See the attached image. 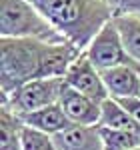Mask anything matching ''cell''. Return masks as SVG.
Segmentation results:
<instances>
[{"label": "cell", "mask_w": 140, "mask_h": 150, "mask_svg": "<svg viewBox=\"0 0 140 150\" xmlns=\"http://www.w3.org/2000/svg\"><path fill=\"white\" fill-rule=\"evenodd\" d=\"M64 80H66V84L72 86L74 90L90 96L96 102H102V100H106V98L110 96L104 80H102L100 70L92 64V60L88 58L86 52H82L80 56L72 62V66H70V70L66 72Z\"/></svg>", "instance_id": "6"}, {"label": "cell", "mask_w": 140, "mask_h": 150, "mask_svg": "<svg viewBox=\"0 0 140 150\" xmlns=\"http://www.w3.org/2000/svg\"><path fill=\"white\" fill-rule=\"evenodd\" d=\"M106 2L110 4L114 16H122V14L140 16V0H106Z\"/></svg>", "instance_id": "16"}, {"label": "cell", "mask_w": 140, "mask_h": 150, "mask_svg": "<svg viewBox=\"0 0 140 150\" xmlns=\"http://www.w3.org/2000/svg\"><path fill=\"white\" fill-rule=\"evenodd\" d=\"M20 120H22L24 124L34 126L38 130H42V132H48L52 136L72 124L70 118L66 116V112L62 110V106L58 102L42 106V108L32 110V112H26V114H20Z\"/></svg>", "instance_id": "10"}, {"label": "cell", "mask_w": 140, "mask_h": 150, "mask_svg": "<svg viewBox=\"0 0 140 150\" xmlns=\"http://www.w3.org/2000/svg\"><path fill=\"white\" fill-rule=\"evenodd\" d=\"M58 150H104L98 124H70L68 128L54 134Z\"/></svg>", "instance_id": "8"}, {"label": "cell", "mask_w": 140, "mask_h": 150, "mask_svg": "<svg viewBox=\"0 0 140 150\" xmlns=\"http://www.w3.org/2000/svg\"><path fill=\"white\" fill-rule=\"evenodd\" d=\"M132 150H140V144H138V146H134V148H132Z\"/></svg>", "instance_id": "18"}, {"label": "cell", "mask_w": 140, "mask_h": 150, "mask_svg": "<svg viewBox=\"0 0 140 150\" xmlns=\"http://www.w3.org/2000/svg\"><path fill=\"white\" fill-rule=\"evenodd\" d=\"M58 104L70 118V122H74V124L92 126V124H98V120H100V102H96L90 96L74 90L68 84H64Z\"/></svg>", "instance_id": "7"}, {"label": "cell", "mask_w": 140, "mask_h": 150, "mask_svg": "<svg viewBox=\"0 0 140 150\" xmlns=\"http://www.w3.org/2000/svg\"><path fill=\"white\" fill-rule=\"evenodd\" d=\"M0 34L10 38H38L68 42L28 0H0Z\"/></svg>", "instance_id": "3"}, {"label": "cell", "mask_w": 140, "mask_h": 150, "mask_svg": "<svg viewBox=\"0 0 140 150\" xmlns=\"http://www.w3.org/2000/svg\"><path fill=\"white\" fill-rule=\"evenodd\" d=\"M114 22L122 36L126 52L130 54L132 60H136L140 64V16L122 14V16H114Z\"/></svg>", "instance_id": "12"}, {"label": "cell", "mask_w": 140, "mask_h": 150, "mask_svg": "<svg viewBox=\"0 0 140 150\" xmlns=\"http://www.w3.org/2000/svg\"><path fill=\"white\" fill-rule=\"evenodd\" d=\"M20 138H22V150H58L52 134L28 126L24 122L20 128Z\"/></svg>", "instance_id": "15"}, {"label": "cell", "mask_w": 140, "mask_h": 150, "mask_svg": "<svg viewBox=\"0 0 140 150\" xmlns=\"http://www.w3.org/2000/svg\"><path fill=\"white\" fill-rule=\"evenodd\" d=\"M100 74H102V80L112 98L140 96V66L120 64V66L100 70Z\"/></svg>", "instance_id": "9"}, {"label": "cell", "mask_w": 140, "mask_h": 150, "mask_svg": "<svg viewBox=\"0 0 140 150\" xmlns=\"http://www.w3.org/2000/svg\"><path fill=\"white\" fill-rule=\"evenodd\" d=\"M116 100L140 126V96H118Z\"/></svg>", "instance_id": "17"}, {"label": "cell", "mask_w": 140, "mask_h": 150, "mask_svg": "<svg viewBox=\"0 0 140 150\" xmlns=\"http://www.w3.org/2000/svg\"><path fill=\"white\" fill-rule=\"evenodd\" d=\"M22 120L12 110L2 106L0 116V150H22V138H20Z\"/></svg>", "instance_id": "13"}, {"label": "cell", "mask_w": 140, "mask_h": 150, "mask_svg": "<svg viewBox=\"0 0 140 150\" xmlns=\"http://www.w3.org/2000/svg\"><path fill=\"white\" fill-rule=\"evenodd\" d=\"M68 42L86 50L114 12L106 0H28Z\"/></svg>", "instance_id": "1"}, {"label": "cell", "mask_w": 140, "mask_h": 150, "mask_svg": "<svg viewBox=\"0 0 140 150\" xmlns=\"http://www.w3.org/2000/svg\"><path fill=\"white\" fill-rule=\"evenodd\" d=\"M88 58L92 60V64L98 70H106L112 68V66H120V64H134L140 66L136 60H132L130 54L124 48L122 42V36L116 28L114 18L108 20V22L100 28V32L92 38V42L88 44V48L84 50Z\"/></svg>", "instance_id": "5"}, {"label": "cell", "mask_w": 140, "mask_h": 150, "mask_svg": "<svg viewBox=\"0 0 140 150\" xmlns=\"http://www.w3.org/2000/svg\"><path fill=\"white\" fill-rule=\"evenodd\" d=\"M64 76H54V78H32L18 86L14 92L2 96V106L12 110L16 116L38 110L42 106L54 104L60 100V92L64 88Z\"/></svg>", "instance_id": "4"}, {"label": "cell", "mask_w": 140, "mask_h": 150, "mask_svg": "<svg viewBox=\"0 0 140 150\" xmlns=\"http://www.w3.org/2000/svg\"><path fill=\"white\" fill-rule=\"evenodd\" d=\"M98 124L108 128H116V130H130V132H138L140 134V126L134 122V118L112 96H108L106 100L100 102V120H98Z\"/></svg>", "instance_id": "11"}, {"label": "cell", "mask_w": 140, "mask_h": 150, "mask_svg": "<svg viewBox=\"0 0 140 150\" xmlns=\"http://www.w3.org/2000/svg\"><path fill=\"white\" fill-rule=\"evenodd\" d=\"M100 136L104 150H132L134 146L140 144V134L138 132H130V130H116V128L100 126Z\"/></svg>", "instance_id": "14"}, {"label": "cell", "mask_w": 140, "mask_h": 150, "mask_svg": "<svg viewBox=\"0 0 140 150\" xmlns=\"http://www.w3.org/2000/svg\"><path fill=\"white\" fill-rule=\"evenodd\" d=\"M44 40L10 38L0 40V88L2 96L14 92L24 82L38 78Z\"/></svg>", "instance_id": "2"}]
</instances>
